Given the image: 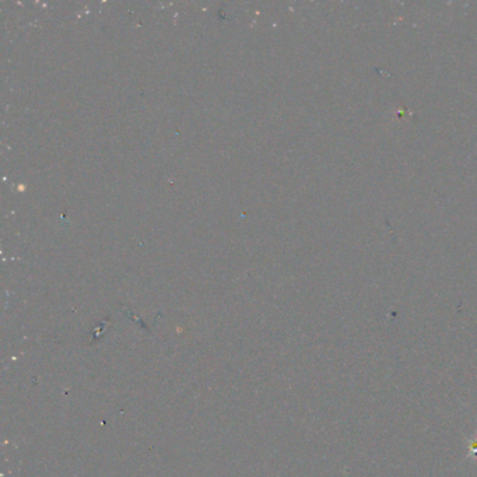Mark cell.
<instances>
[{
    "label": "cell",
    "instance_id": "obj_1",
    "mask_svg": "<svg viewBox=\"0 0 477 477\" xmlns=\"http://www.w3.org/2000/svg\"><path fill=\"white\" fill-rule=\"evenodd\" d=\"M469 448H467V458H476L477 456V437L469 438Z\"/></svg>",
    "mask_w": 477,
    "mask_h": 477
}]
</instances>
